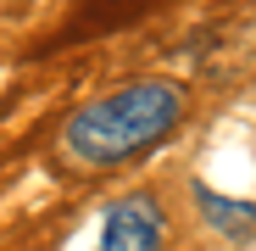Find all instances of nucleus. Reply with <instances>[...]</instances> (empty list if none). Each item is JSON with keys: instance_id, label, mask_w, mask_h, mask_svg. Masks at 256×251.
<instances>
[{"instance_id": "7ed1b4c3", "label": "nucleus", "mask_w": 256, "mask_h": 251, "mask_svg": "<svg viewBox=\"0 0 256 251\" xmlns=\"http://www.w3.org/2000/svg\"><path fill=\"white\" fill-rule=\"evenodd\" d=\"M195 201H200L206 223L218 229V234H228V240L256 234V201H234V195H218V190H206V184H195Z\"/></svg>"}, {"instance_id": "f257e3e1", "label": "nucleus", "mask_w": 256, "mask_h": 251, "mask_svg": "<svg viewBox=\"0 0 256 251\" xmlns=\"http://www.w3.org/2000/svg\"><path fill=\"white\" fill-rule=\"evenodd\" d=\"M184 123V90L167 78H140L122 84V90L90 101L72 123H67V156L78 162H128L150 145H162Z\"/></svg>"}, {"instance_id": "f03ea898", "label": "nucleus", "mask_w": 256, "mask_h": 251, "mask_svg": "<svg viewBox=\"0 0 256 251\" xmlns=\"http://www.w3.org/2000/svg\"><path fill=\"white\" fill-rule=\"evenodd\" d=\"M162 234H167L162 201L150 190H134L106 206V229H100L95 251H162Z\"/></svg>"}]
</instances>
